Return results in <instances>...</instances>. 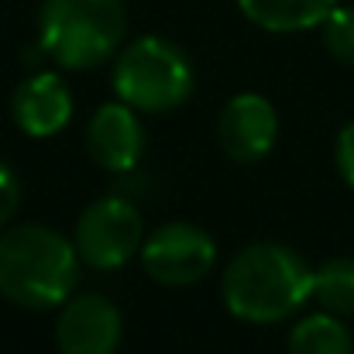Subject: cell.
I'll return each mask as SVG.
<instances>
[{"label":"cell","mask_w":354,"mask_h":354,"mask_svg":"<svg viewBox=\"0 0 354 354\" xmlns=\"http://www.w3.org/2000/svg\"><path fill=\"white\" fill-rule=\"evenodd\" d=\"M221 299L231 310V317L244 324H282L313 299V268L299 251L286 244H248L224 268Z\"/></svg>","instance_id":"6da1fadb"},{"label":"cell","mask_w":354,"mask_h":354,"mask_svg":"<svg viewBox=\"0 0 354 354\" xmlns=\"http://www.w3.org/2000/svg\"><path fill=\"white\" fill-rule=\"evenodd\" d=\"M73 237L45 224H17L0 234V296L21 310H59L80 286Z\"/></svg>","instance_id":"7a4b0ae2"},{"label":"cell","mask_w":354,"mask_h":354,"mask_svg":"<svg viewBox=\"0 0 354 354\" xmlns=\"http://www.w3.org/2000/svg\"><path fill=\"white\" fill-rule=\"evenodd\" d=\"M127 35L124 0H45L38 10V41L52 62L73 73L107 66Z\"/></svg>","instance_id":"3957f363"},{"label":"cell","mask_w":354,"mask_h":354,"mask_svg":"<svg viewBox=\"0 0 354 354\" xmlns=\"http://www.w3.org/2000/svg\"><path fill=\"white\" fill-rule=\"evenodd\" d=\"M111 83L118 100L131 104L138 114H165L193 97L196 73L176 41L141 35L114 55Z\"/></svg>","instance_id":"277c9868"},{"label":"cell","mask_w":354,"mask_h":354,"mask_svg":"<svg viewBox=\"0 0 354 354\" xmlns=\"http://www.w3.org/2000/svg\"><path fill=\"white\" fill-rule=\"evenodd\" d=\"M145 217L124 196H100L90 203L73 231L80 261L97 272H118L141 254L145 244Z\"/></svg>","instance_id":"5b68a950"},{"label":"cell","mask_w":354,"mask_h":354,"mask_svg":"<svg viewBox=\"0 0 354 354\" xmlns=\"http://www.w3.org/2000/svg\"><path fill=\"white\" fill-rule=\"evenodd\" d=\"M214 265H217L214 237L189 221L162 224L141 244V268L158 286H172V289L193 286L207 279Z\"/></svg>","instance_id":"8992f818"},{"label":"cell","mask_w":354,"mask_h":354,"mask_svg":"<svg viewBox=\"0 0 354 354\" xmlns=\"http://www.w3.org/2000/svg\"><path fill=\"white\" fill-rule=\"evenodd\" d=\"M124 320L104 292H73L59 306L55 348L59 354H118Z\"/></svg>","instance_id":"52a82bcc"},{"label":"cell","mask_w":354,"mask_h":354,"mask_svg":"<svg viewBox=\"0 0 354 354\" xmlns=\"http://www.w3.org/2000/svg\"><path fill=\"white\" fill-rule=\"evenodd\" d=\"M217 141L237 165H254L272 155L279 141V114L261 93H237L224 104L217 120Z\"/></svg>","instance_id":"ba28073f"},{"label":"cell","mask_w":354,"mask_h":354,"mask_svg":"<svg viewBox=\"0 0 354 354\" xmlns=\"http://www.w3.org/2000/svg\"><path fill=\"white\" fill-rule=\"evenodd\" d=\"M86 151L107 172H131L145 151V127L131 104L111 100L86 124Z\"/></svg>","instance_id":"9c48e42d"},{"label":"cell","mask_w":354,"mask_h":354,"mask_svg":"<svg viewBox=\"0 0 354 354\" xmlns=\"http://www.w3.org/2000/svg\"><path fill=\"white\" fill-rule=\"evenodd\" d=\"M10 118L28 138H52L73 120V93L59 73H28L10 97Z\"/></svg>","instance_id":"30bf717a"},{"label":"cell","mask_w":354,"mask_h":354,"mask_svg":"<svg viewBox=\"0 0 354 354\" xmlns=\"http://www.w3.org/2000/svg\"><path fill=\"white\" fill-rule=\"evenodd\" d=\"M237 7L261 31L292 35V31L320 28L324 17L337 7V0H237Z\"/></svg>","instance_id":"8fae6325"},{"label":"cell","mask_w":354,"mask_h":354,"mask_svg":"<svg viewBox=\"0 0 354 354\" xmlns=\"http://www.w3.org/2000/svg\"><path fill=\"white\" fill-rule=\"evenodd\" d=\"M286 348H289V354H354V341L344 317L320 310V313L296 320Z\"/></svg>","instance_id":"7c38bea8"},{"label":"cell","mask_w":354,"mask_h":354,"mask_svg":"<svg viewBox=\"0 0 354 354\" xmlns=\"http://www.w3.org/2000/svg\"><path fill=\"white\" fill-rule=\"evenodd\" d=\"M313 299L334 317H354V258H330L313 268Z\"/></svg>","instance_id":"4fadbf2b"},{"label":"cell","mask_w":354,"mask_h":354,"mask_svg":"<svg viewBox=\"0 0 354 354\" xmlns=\"http://www.w3.org/2000/svg\"><path fill=\"white\" fill-rule=\"evenodd\" d=\"M320 38L324 48L341 62V66H354V7H334L324 24H320Z\"/></svg>","instance_id":"5bb4252c"},{"label":"cell","mask_w":354,"mask_h":354,"mask_svg":"<svg viewBox=\"0 0 354 354\" xmlns=\"http://www.w3.org/2000/svg\"><path fill=\"white\" fill-rule=\"evenodd\" d=\"M17 207H21V183H17L14 169L0 162V231L14 221Z\"/></svg>","instance_id":"9a60e30c"},{"label":"cell","mask_w":354,"mask_h":354,"mask_svg":"<svg viewBox=\"0 0 354 354\" xmlns=\"http://www.w3.org/2000/svg\"><path fill=\"white\" fill-rule=\"evenodd\" d=\"M334 162H337V172L341 179L354 189V120H348L337 134V145H334Z\"/></svg>","instance_id":"2e32d148"}]
</instances>
